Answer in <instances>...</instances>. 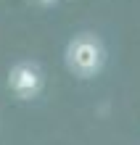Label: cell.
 Segmentation results:
<instances>
[{
  "label": "cell",
  "mask_w": 140,
  "mask_h": 145,
  "mask_svg": "<svg viewBox=\"0 0 140 145\" xmlns=\"http://www.w3.org/2000/svg\"><path fill=\"white\" fill-rule=\"evenodd\" d=\"M5 84L16 100L29 103V100H37L42 95V90H45V71L34 61H16L11 66V71H8Z\"/></svg>",
  "instance_id": "7a4b0ae2"
},
{
  "label": "cell",
  "mask_w": 140,
  "mask_h": 145,
  "mask_svg": "<svg viewBox=\"0 0 140 145\" xmlns=\"http://www.w3.org/2000/svg\"><path fill=\"white\" fill-rule=\"evenodd\" d=\"M64 63L77 79H95L108 63V50L95 32H80L66 42Z\"/></svg>",
  "instance_id": "6da1fadb"
},
{
  "label": "cell",
  "mask_w": 140,
  "mask_h": 145,
  "mask_svg": "<svg viewBox=\"0 0 140 145\" xmlns=\"http://www.w3.org/2000/svg\"><path fill=\"white\" fill-rule=\"evenodd\" d=\"M29 3H34V5H40V8H48V5H56L58 0H29Z\"/></svg>",
  "instance_id": "3957f363"
}]
</instances>
